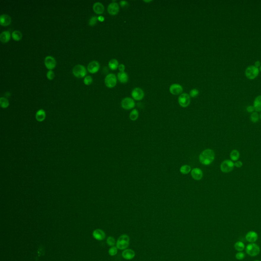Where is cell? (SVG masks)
<instances>
[{"label":"cell","instance_id":"cell-47","mask_svg":"<svg viewBox=\"0 0 261 261\" xmlns=\"http://www.w3.org/2000/svg\"><path fill=\"white\" fill-rule=\"evenodd\" d=\"M260 119H261V114H260Z\"/></svg>","mask_w":261,"mask_h":261},{"label":"cell","instance_id":"cell-17","mask_svg":"<svg viewBox=\"0 0 261 261\" xmlns=\"http://www.w3.org/2000/svg\"><path fill=\"white\" fill-rule=\"evenodd\" d=\"M94 237L99 241L103 240L105 238V233L102 230L96 229L93 232Z\"/></svg>","mask_w":261,"mask_h":261},{"label":"cell","instance_id":"cell-36","mask_svg":"<svg viewBox=\"0 0 261 261\" xmlns=\"http://www.w3.org/2000/svg\"><path fill=\"white\" fill-rule=\"evenodd\" d=\"M117 252V248L116 247H112L109 250V254L111 256L116 255Z\"/></svg>","mask_w":261,"mask_h":261},{"label":"cell","instance_id":"cell-33","mask_svg":"<svg viewBox=\"0 0 261 261\" xmlns=\"http://www.w3.org/2000/svg\"><path fill=\"white\" fill-rule=\"evenodd\" d=\"M235 257L236 259L238 260H242L244 259L245 257V254L243 252H238L236 254Z\"/></svg>","mask_w":261,"mask_h":261},{"label":"cell","instance_id":"cell-20","mask_svg":"<svg viewBox=\"0 0 261 261\" xmlns=\"http://www.w3.org/2000/svg\"><path fill=\"white\" fill-rule=\"evenodd\" d=\"M93 9L97 14H102L104 11V6L101 2H96L93 5Z\"/></svg>","mask_w":261,"mask_h":261},{"label":"cell","instance_id":"cell-23","mask_svg":"<svg viewBox=\"0 0 261 261\" xmlns=\"http://www.w3.org/2000/svg\"><path fill=\"white\" fill-rule=\"evenodd\" d=\"M10 39V33L8 31L2 32L0 34V40L3 42H7Z\"/></svg>","mask_w":261,"mask_h":261},{"label":"cell","instance_id":"cell-45","mask_svg":"<svg viewBox=\"0 0 261 261\" xmlns=\"http://www.w3.org/2000/svg\"><path fill=\"white\" fill-rule=\"evenodd\" d=\"M104 17H102V16H99V17H98V20H99V21H101V22H102V21H104Z\"/></svg>","mask_w":261,"mask_h":261},{"label":"cell","instance_id":"cell-13","mask_svg":"<svg viewBox=\"0 0 261 261\" xmlns=\"http://www.w3.org/2000/svg\"><path fill=\"white\" fill-rule=\"evenodd\" d=\"M120 10V7L117 3L112 2L109 4L108 7V11L111 15H116Z\"/></svg>","mask_w":261,"mask_h":261},{"label":"cell","instance_id":"cell-16","mask_svg":"<svg viewBox=\"0 0 261 261\" xmlns=\"http://www.w3.org/2000/svg\"><path fill=\"white\" fill-rule=\"evenodd\" d=\"M191 176L195 180H200L203 177L202 170L199 168H193L191 172Z\"/></svg>","mask_w":261,"mask_h":261},{"label":"cell","instance_id":"cell-43","mask_svg":"<svg viewBox=\"0 0 261 261\" xmlns=\"http://www.w3.org/2000/svg\"><path fill=\"white\" fill-rule=\"evenodd\" d=\"M120 4L122 7H125L126 6L128 5V3L125 1H121L120 2Z\"/></svg>","mask_w":261,"mask_h":261},{"label":"cell","instance_id":"cell-38","mask_svg":"<svg viewBox=\"0 0 261 261\" xmlns=\"http://www.w3.org/2000/svg\"><path fill=\"white\" fill-rule=\"evenodd\" d=\"M92 78L90 75H87L85 77L84 82L86 85H89L92 83Z\"/></svg>","mask_w":261,"mask_h":261},{"label":"cell","instance_id":"cell-30","mask_svg":"<svg viewBox=\"0 0 261 261\" xmlns=\"http://www.w3.org/2000/svg\"><path fill=\"white\" fill-rule=\"evenodd\" d=\"M12 36L15 41H19L22 38V34L18 30H15L12 33Z\"/></svg>","mask_w":261,"mask_h":261},{"label":"cell","instance_id":"cell-49","mask_svg":"<svg viewBox=\"0 0 261 261\" xmlns=\"http://www.w3.org/2000/svg\"><path fill=\"white\" fill-rule=\"evenodd\" d=\"M254 261H260V260H254Z\"/></svg>","mask_w":261,"mask_h":261},{"label":"cell","instance_id":"cell-26","mask_svg":"<svg viewBox=\"0 0 261 261\" xmlns=\"http://www.w3.org/2000/svg\"><path fill=\"white\" fill-rule=\"evenodd\" d=\"M240 157V153L236 149H233L231 152L230 158L232 161H237Z\"/></svg>","mask_w":261,"mask_h":261},{"label":"cell","instance_id":"cell-37","mask_svg":"<svg viewBox=\"0 0 261 261\" xmlns=\"http://www.w3.org/2000/svg\"><path fill=\"white\" fill-rule=\"evenodd\" d=\"M107 244L111 246H113L115 244V240L114 238L112 237H109L107 239Z\"/></svg>","mask_w":261,"mask_h":261},{"label":"cell","instance_id":"cell-44","mask_svg":"<svg viewBox=\"0 0 261 261\" xmlns=\"http://www.w3.org/2000/svg\"><path fill=\"white\" fill-rule=\"evenodd\" d=\"M254 66L257 67H259V66H261V62H260V61H256V62L254 63Z\"/></svg>","mask_w":261,"mask_h":261},{"label":"cell","instance_id":"cell-24","mask_svg":"<svg viewBox=\"0 0 261 261\" xmlns=\"http://www.w3.org/2000/svg\"><path fill=\"white\" fill-rule=\"evenodd\" d=\"M46 118V112L43 109H39L36 114V119L38 121L44 120Z\"/></svg>","mask_w":261,"mask_h":261},{"label":"cell","instance_id":"cell-4","mask_svg":"<svg viewBox=\"0 0 261 261\" xmlns=\"http://www.w3.org/2000/svg\"><path fill=\"white\" fill-rule=\"evenodd\" d=\"M259 74V68L253 65H250L247 67L245 74L248 79L250 80L254 79Z\"/></svg>","mask_w":261,"mask_h":261},{"label":"cell","instance_id":"cell-3","mask_svg":"<svg viewBox=\"0 0 261 261\" xmlns=\"http://www.w3.org/2000/svg\"><path fill=\"white\" fill-rule=\"evenodd\" d=\"M130 238L128 236L123 235L120 236L116 242V247L121 250L125 249L129 246Z\"/></svg>","mask_w":261,"mask_h":261},{"label":"cell","instance_id":"cell-7","mask_svg":"<svg viewBox=\"0 0 261 261\" xmlns=\"http://www.w3.org/2000/svg\"><path fill=\"white\" fill-rule=\"evenodd\" d=\"M190 96L186 93L181 94L178 97V104L181 107L184 108L188 107L190 105Z\"/></svg>","mask_w":261,"mask_h":261},{"label":"cell","instance_id":"cell-5","mask_svg":"<svg viewBox=\"0 0 261 261\" xmlns=\"http://www.w3.org/2000/svg\"><path fill=\"white\" fill-rule=\"evenodd\" d=\"M235 167L234 163L232 160H226L223 161L220 165V169L223 173L231 172Z\"/></svg>","mask_w":261,"mask_h":261},{"label":"cell","instance_id":"cell-35","mask_svg":"<svg viewBox=\"0 0 261 261\" xmlns=\"http://www.w3.org/2000/svg\"><path fill=\"white\" fill-rule=\"evenodd\" d=\"M98 20V17L96 16H92L89 20V25L90 26H94Z\"/></svg>","mask_w":261,"mask_h":261},{"label":"cell","instance_id":"cell-28","mask_svg":"<svg viewBox=\"0 0 261 261\" xmlns=\"http://www.w3.org/2000/svg\"><path fill=\"white\" fill-rule=\"evenodd\" d=\"M139 117V112L137 109H134L130 112L129 117L132 121H135Z\"/></svg>","mask_w":261,"mask_h":261},{"label":"cell","instance_id":"cell-19","mask_svg":"<svg viewBox=\"0 0 261 261\" xmlns=\"http://www.w3.org/2000/svg\"><path fill=\"white\" fill-rule=\"evenodd\" d=\"M135 256V253L133 250L130 249H126L123 252L122 256L126 260H131L133 259Z\"/></svg>","mask_w":261,"mask_h":261},{"label":"cell","instance_id":"cell-41","mask_svg":"<svg viewBox=\"0 0 261 261\" xmlns=\"http://www.w3.org/2000/svg\"><path fill=\"white\" fill-rule=\"evenodd\" d=\"M246 110L248 112L252 113L254 111V106H249L247 107Z\"/></svg>","mask_w":261,"mask_h":261},{"label":"cell","instance_id":"cell-10","mask_svg":"<svg viewBox=\"0 0 261 261\" xmlns=\"http://www.w3.org/2000/svg\"><path fill=\"white\" fill-rule=\"evenodd\" d=\"M132 96L133 99L136 101H141L144 96V93L140 88H135L132 91Z\"/></svg>","mask_w":261,"mask_h":261},{"label":"cell","instance_id":"cell-34","mask_svg":"<svg viewBox=\"0 0 261 261\" xmlns=\"http://www.w3.org/2000/svg\"><path fill=\"white\" fill-rule=\"evenodd\" d=\"M199 92L197 89H192L190 91V96L192 98H195L197 96H199Z\"/></svg>","mask_w":261,"mask_h":261},{"label":"cell","instance_id":"cell-27","mask_svg":"<svg viewBox=\"0 0 261 261\" xmlns=\"http://www.w3.org/2000/svg\"><path fill=\"white\" fill-rule=\"evenodd\" d=\"M234 247L235 248L236 250L238 252H243L244 250L245 245L244 243L242 242V241H238L235 243V244L234 245Z\"/></svg>","mask_w":261,"mask_h":261},{"label":"cell","instance_id":"cell-21","mask_svg":"<svg viewBox=\"0 0 261 261\" xmlns=\"http://www.w3.org/2000/svg\"><path fill=\"white\" fill-rule=\"evenodd\" d=\"M118 79L120 82L122 83H127L129 80V77L127 72H120L118 73Z\"/></svg>","mask_w":261,"mask_h":261},{"label":"cell","instance_id":"cell-46","mask_svg":"<svg viewBox=\"0 0 261 261\" xmlns=\"http://www.w3.org/2000/svg\"><path fill=\"white\" fill-rule=\"evenodd\" d=\"M144 2H151V1H144Z\"/></svg>","mask_w":261,"mask_h":261},{"label":"cell","instance_id":"cell-40","mask_svg":"<svg viewBox=\"0 0 261 261\" xmlns=\"http://www.w3.org/2000/svg\"><path fill=\"white\" fill-rule=\"evenodd\" d=\"M234 165L236 167H241L243 165L242 162L240 161H236L235 163H234Z\"/></svg>","mask_w":261,"mask_h":261},{"label":"cell","instance_id":"cell-29","mask_svg":"<svg viewBox=\"0 0 261 261\" xmlns=\"http://www.w3.org/2000/svg\"><path fill=\"white\" fill-rule=\"evenodd\" d=\"M191 168L188 165H184L181 167L180 171L183 175H187L191 171Z\"/></svg>","mask_w":261,"mask_h":261},{"label":"cell","instance_id":"cell-9","mask_svg":"<svg viewBox=\"0 0 261 261\" xmlns=\"http://www.w3.org/2000/svg\"><path fill=\"white\" fill-rule=\"evenodd\" d=\"M106 85L109 88H113L115 86L117 83L116 75L113 74H109L106 75L105 79Z\"/></svg>","mask_w":261,"mask_h":261},{"label":"cell","instance_id":"cell-31","mask_svg":"<svg viewBox=\"0 0 261 261\" xmlns=\"http://www.w3.org/2000/svg\"><path fill=\"white\" fill-rule=\"evenodd\" d=\"M0 105L2 108H7V107L9 105V101L6 98H4V97H1L0 98Z\"/></svg>","mask_w":261,"mask_h":261},{"label":"cell","instance_id":"cell-39","mask_svg":"<svg viewBox=\"0 0 261 261\" xmlns=\"http://www.w3.org/2000/svg\"><path fill=\"white\" fill-rule=\"evenodd\" d=\"M46 76H47V77H48V79L49 80H52L54 78V72L52 71L51 70H49L48 71V72H47V74H46Z\"/></svg>","mask_w":261,"mask_h":261},{"label":"cell","instance_id":"cell-50","mask_svg":"<svg viewBox=\"0 0 261 261\" xmlns=\"http://www.w3.org/2000/svg\"></svg>","mask_w":261,"mask_h":261},{"label":"cell","instance_id":"cell-11","mask_svg":"<svg viewBox=\"0 0 261 261\" xmlns=\"http://www.w3.org/2000/svg\"><path fill=\"white\" fill-rule=\"evenodd\" d=\"M183 88L181 85L178 84H173L169 87V91L173 95H178L182 94Z\"/></svg>","mask_w":261,"mask_h":261},{"label":"cell","instance_id":"cell-22","mask_svg":"<svg viewBox=\"0 0 261 261\" xmlns=\"http://www.w3.org/2000/svg\"><path fill=\"white\" fill-rule=\"evenodd\" d=\"M253 106L254 110L257 112H261V95L256 97L254 101Z\"/></svg>","mask_w":261,"mask_h":261},{"label":"cell","instance_id":"cell-2","mask_svg":"<svg viewBox=\"0 0 261 261\" xmlns=\"http://www.w3.org/2000/svg\"><path fill=\"white\" fill-rule=\"evenodd\" d=\"M260 248L258 245L252 243L247 245L245 248L246 254L250 257H256L260 252Z\"/></svg>","mask_w":261,"mask_h":261},{"label":"cell","instance_id":"cell-6","mask_svg":"<svg viewBox=\"0 0 261 261\" xmlns=\"http://www.w3.org/2000/svg\"><path fill=\"white\" fill-rule=\"evenodd\" d=\"M72 73L76 77H84L86 74V70L84 66L82 65H77L74 66L72 69Z\"/></svg>","mask_w":261,"mask_h":261},{"label":"cell","instance_id":"cell-18","mask_svg":"<svg viewBox=\"0 0 261 261\" xmlns=\"http://www.w3.org/2000/svg\"><path fill=\"white\" fill-rule=\"evenodd\" d=\"M11 22V19L9 15L6 14L1 15L0 17V24L2 26L9 25Z\"/></svg>","mask_w":261,"mask_h":261},{"label":"cell","instance_id":"cell-25","mask_svg":"<svg viewBox=\"0 0 261 261\" xmlns=\"http://www.w3.org/2000/svg\"><path fill=\"white\" fill-rule=\"evenodd\" d=\"M109 67L112 70H115L117 68H118L119 63L116 59H112L109 61L108 63Z\"/></svg>","mask_w":261,"mask_h":261},{"label":"cell","instance_id":"cell-12","mask_svg":"<svg viewBox=\"0 0 261 261\" xmlns=\"http://www.w3.org/2000/svg\"><path fill=\"white\" fill-rule=\"evenodd\" d=\"M44 63L48 69L51 70L55 67L56 62L55 59L53 57L51 56H48L45 58Z\"/></svg>","mask_w":261,"mask_h":261},{"label":"cell","instance_id":"cell-15","mask_svg":"<svg viewBox=\"0 0 261 261\" xmlns=\"http://www.w3.org/2000/svg\"><path fill=\"white\" fill-rule=\"evenodd\" d=\"M99 68V63L96 61H92L87 66V70L90 73H95L98 72Z\"/></svg>","mask_w":261,"mask_h":261},{"label":"cell","instance_id":"cell-1","mask_svg":"<svg viewBox=\"0 0 261 261\" xmlns=\"http://www.w3.org/2000/svg\"><path fill=\"white\" fill-rule=\"evenodd\" d=\"M214 152L211 149H206L202 151L199 156V160L204 165H209L215 159Z\"/></svg>","mask_w":261,"mask_h":261},{"label":"cell","instance_id":"cell-8","mask_svg":"<svg viewBox=\"0 0 261 261\" xmlns=\"http://www.w3.org/2000/svg\"><path fill=\"white\" fill-rule=\"evenodd\" d=\"M121 107L125 110H130L134 108L135 103L134 99L130 98H124L121 103Z\"/></svg>","mask_w":261,"mask_h":261},{"label":"cell","instance_id":"cell-42","mask_svg":"<svg viewBox=\"0 0 261 261\" xmlns=\"http://www.w3.org/2000/svg\"><path fill=\"white\" fill-rule=\"evenodd\" d=\"M118 69H119L120 72H124V70H125V66L123 64H120L118 66Z\"/></svg>","mask_w":261,"mask_h":261},{"label":"cell","instance_id":"cell-14","mask_svg":"<svg viewBox=\"0 0 261 261\" xmlns=\"http://www.w3.org/2000/svg\"><path fill=\"white\" fill-rule=\"evenodd\" d=\"M245 239L250 243L256 242L258 239V235L254 231H249L246 234Z\"/></svg>","mask_w":261,"mask_h":261},{"label":"cell","instance_id":"cell-32","mask_svg":"<svg viewBox=\"0 0 261 261\" xmlns=\"http://www.w3.org/2000/svg\"><path fill=\"white\" fill-rule=\"evenodd\" d=\"M259 114H257V112H252L250 115L251 121L254 123H256L259 121Z\"/></svg>","mask_w":261,"mask_h":261},{"label":"cell","instance_id":"cell-48","mask_svg":"<svg viewBox=\"0 0 261 261\" xmlns=\"http://www.w3.org/2000/svg\"><path fill=\"white\" fill-rule=\"evenodd\" d=\"M260 70H261V66H260Z\"/></svg>","mask_w":261,"mask_h":261}]
</instances>
